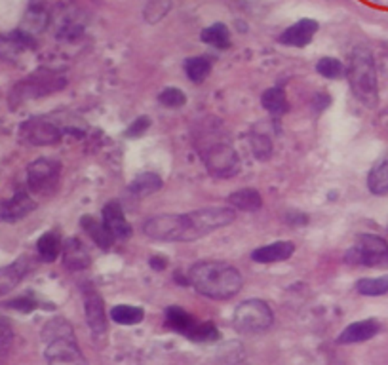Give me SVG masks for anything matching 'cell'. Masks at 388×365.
<instances>
[{"label": "cell", "instance_id": "cell-1", "mask_svg": "<svg viewBox=\"0 0 388 365\" xmlns=\"http://www.w3.org/2000/svg\"><path fill=\"white\" fill-rule=\"evenodd\" d=\"M234 219H236V211L232 208L214 206V208L196 209L183 215H157L145 221L143 232L145 236L158 242H194L219 231L223 226L231 225Z\"/></svg>", "mask_w": 388, "mask_h": 365}, {"label": "cell", "instance_id": "cell-2", "mask_svg": "<svg viewBox=\"0 0 388 365\" xmlns=\"http://www.w3.org/2000/svg\"><path fill=\"white\" fill-rule=\"evenodd\" d=\"M189 284L200 295L214 301H229L242 290V274L223 261H200L189 270Z\"/></svg>", "mask_w": 388, "mask_h": 365}, {"label": "cell", "instance_id": "cell-3", "mask_svg": "<svg viewBox=\"0 0 388 365\" xmlns=\"http://www.w3.org/2000/svg\"><path fill=\"white\" fill-rule=\"evenodd\" d=\"M48 365H88L75 337L73 325L63 318L50 319L42 329Z\"/></svg>", "mask_w": 388, "mask_h": 365}, {"label": "cell", "instance_id": "cell-4", "mask_svg": "<svg viewBox=\"0 0 388 365\" xmlns=\"http://www.w3.org/2000/svg\"><path fill=\"white\" fill-rule=\"evenodd\" d=\"M348 82L354 95L365 107H377L379 103V84H377V67L373 55L367 48H354L348 63Z\"/></svg>", "mask_w": 388, "mask_h": 365}, {"label": "cell", "instance_id": "cell-5", "mask_svg": "<svg viewBox=\"0 0 388 365\" xmlns=\"http://www.w3.org/2000/svg\"><path fill=\"white\" fill-rule=\"evenodd\" d=\"M65 86H67V78L63 75H59L52 69H38L12 88L10 105H12V109H16L25 101L48 97V95L61 92Z\"/></svg>", "mask_w": 388, "mask_h": 365}, {"label": "cell", "instance_id": "cell-6", "mask_svg": "<svg viewBox=\"0 0 388 365\" xmlns=\"http://www.w3.org/2000/svg\"><path fill=\"white\" fill-rule=\"evenodd\" d=\"M274 324L273 308L261 299H248L240 302L232 314V327L240 335H261Z\"/></svg>", "mask_w": 388, "mask_h": 365}, {"label": "cell", "instance_id": "cell-7", "mask_svg": "<svg viewBox=\"0 0 388 365\" xmlns=\"http://www.w3.org/2000/svg\"><path fill=\"white\" fill-rule=\"evenodd\" d=\"M200 157L209 174L221 179L236 175L240 169V157L226 141H208L206 145H200Z\"/></svg>", "mask_w": 388, "mask_h": 365}, {"label": "cell", "instance_id": "cell-8", "mask_svg": "<svg viewBox=\"0 0 388 365\" xmlns=\"http://www.w3.org/2000/svg\"><path fill=\"white\" fill-rule=\"evenodd\" d=\"M345 261L350 265H360V267H388V243L375 234H362L347 251Z\"/></svg>", "mask_w": 388, "mask_h": 365}, {"label": "cell", "instance_id": "cell-9", "mask_svg": "<svg viewBox=\"0 0 388 365\" xmlns=\"http://www.w3.org/2000/svg\"><path fill=\"white\" fill-rule=\"evenodd\" d=\"M19 139L31 147H53L63 139V129L52 120L36 116L19 126Z\"/></svg>", "mask_w": 388, "mask_h": 365}, {"label": "cell", "instance_id": "cell-10", "mask_svg": "<svg viewBox=\"0 0 388 365\" xmlns=\"http://www.w3.org/2000/svg\"><path fill=\"white\" fill-rule=\"evenodd\" d=\"M61 164L52 158H38L27 168V185L35 194H52L59 185Z\"/></svg>", "mask_w": 388, "mask_h": 365}, {"label": "cell", "instance_id": "cell-11", "mask_svg": "<svg viewBox=\"0 0 388 365\" xmlns=\"http://www.w3.org/2000/svg\"><path fill=\"white\" fill-rule=\"evenodd\" d=\"M84 314L86 324L95 337H103L107 333V314H105V301L93 287L84 290Z\"/></svg>", "mask_w": 388, "mask_h": 365}, {"label": "cell", "instance_id": "cell-12", "mask_svg": "<svg viewBox=\"0 0 388 365\" xmlns=\"http://www.w3.org/2000/svg\"><path fill=\"white\" fill-rule=\"evenodd\" d=\"M36 209L35 198L27 192H16L12 198H8L0 203V221L2 223H16L25 219L27 215Z\"/></svg>", "mask_w": 388, "mask_h": 365}, {"label": "cell", "instance_id": "cell-13", "mask_svg": "<svg viewBox=\"0 0 388 365\" xmlns=\"http://www.w3.org/2000/svg\"><path fill=\"white\" fill-rule=\"evenodd\" d=\"M61 253H63V267L70 273H80V270H86L92 265L90 251H88L86 243L82 242L80 238H67Z\"/></svg>", "mask_w": 388, "mask_h": 365}, {"label": "cell", "instance_id": "cell-14", "mask_svg": "<svg viewBox=\"0 0 388 365\" xmlns=\"http://www.w3.org/2000/svg\"><path fill=\"white\" fill-rule=\"evenodd\" d=\"M101 215H103V225L109 228V232L112 234V238H115V242H124V240H127V238L132 236V225L127 223L126 215H124V209H122V206L118 202H109L103 206V211H101Z\"/></svg>", "mask_w": 388, "mask_h": 365}, {"label": "cell", "instance_id": "cell-15", "mask_svg": "<svg viewBox=\"0 0 388 365\" xmlns=\"http://www.w3.org/2000/svg\"><path fill=\"white\" fill-rule=\"evenodd\" d=\"M33 270V261L31 257H19L12 265L0 267V297L8 295L10 291L16 290L21 280Z\"/></svg>", "mask_w": 388, "mask_h": 365}, {"label": "cell", "instance_id": "cell-16", "mask_svg": "<svg viewBox=\"0 0 388 365\" xmlns=\"http://www.w3.org/2000/svg\"><path fill=\"white\" fill-rule=\"evenodd\" d=\"M293 253H295V243L290 242V240H278V242L257 248L251 253V259L255 263H261V265H273V263L288 261Z\"/></svg>", "mask_w": 388, "mask_h": 365}, {"label": "cell", "instance_id": "cell-17", "mask_svg": "<svg viewBox=\"0 0 388 365\" xmlns=\"http://www.w3.org/2000/svg\"><path fill=\"white\" fill-rule=\"evenodd\" d=\"M316 33H318V23L314 19H301L280 35V42L285 46L305 48L313 42Z\"/></svg>", "mask_w": 388, "mask_h": 365}, {"label": "cell", "instance_id": "cell-18", "mask_svg": "<svg viewBox=\"0 0 388 365\" xmlns=\"http://www.w3.org/2000/svg\"><path fill=\"white\" fill-rule=\"evenodd\" d=\"M379 331H381V324L375 318L360 319V322H354L348 327H345L341 335L337 337V342L339 344H356V342L369 341Z\"/></svg>", "mask_w": 388, "mask_h": 365}, {"label": "cell", "instance_id": "cell-19", "mask_svg": "<svg viewBox=\"0 0 388 365\" xmlns=\"http://www.w3.org/2000/svg\"><path fill=\"white\" fill-rule=\"evenodd\" d=\"M48 21H50V16H48V10L44 6L42 0H33L25 12L23 23H21V31L27 33V35H36L48 27Z\"/></svg>", "mask_w": 388, "mask_h": 365}, {"label": "cell", "instance_id": "cell-20", "mask_svg": "<svg viewBox=\"0 0 388 365\" xmlns=\"http://www.w3.org/2000/svg\"><path fill=\"white\" fill-rule=\"evenodd\" d=\"M80 226L84 228L88 236L92 238V242L101 248V250H110L112 248V243H115V238L109 232V228L103 225V221H98L92 215H84L80 219Z\"/></svg>", "mask_w": 388, "mask_h": 365}, {"label": "cell", "instance_id": "cell-21", "mask_svg": "<svg viewBox=\"0 0 388 365\" xmlns=\"http://www.w3.org/2000/svg\"><path fill=\"white\" fill-rule=\"evenodd\" d=\"M229 203H231V208L234 211H249V213H253V211L263 208L261 192L255 191V189H240V191H234L229 196Z\"/></svg>", "mask_w": 388, "mask_h": 365}, {"label": "cell", "instance_id": "cell-22", "mask_svg": "<svg viewBox=\"0 0 388 365\" xmlns=\"http://www.w3.org/2000/svg\"><path fill=\"white\" fill-rule=\"evenodd\" d=\"M196 319L192 318L191 314L183 310L181 307H169L166 310V325L169 329L177 331L181 335H185L189 339V335L192 333V329L196 327Z\"/></svg>", "mask_w": 388, "mask_h": 365}, {"label": "cell", "instance_id": "cell-23", "mask_svg": "<svg viewBox=\"0 0 388 365\" xmlns=\"http://www.w3.org/2000/svg\"><path fill=\"white\" fill-rule=\"evenodd\" d=\"M162 189V177L157 174H141L137 175L132 183H130V194L132 196H137V198H143V196H149V194H154V192H158Z\"/></svg>", "mask_w": 388, "mask_h": 365}, {"label": "cell", "instance_id": "cell-24", "mask_svg": "<svg viewBox=\"0 0 388 365\" xmlns=\"http://www.w3.org/2000/svg\"><path fill=\"white\" fill-rule=\"evenodd\" d=\"M63 250V243H61V238L56 231H50L46 234H42L38 238V242H36V251H38V255H41L42 261L46 263H53L59 257Z\"/></svg>", "mask_w": 388, "mask_h": 365}, {"label": "cell", "instance_id": "cell-25", "mask_svg": "<svg viewBox=\"0 0 388 365\" xmlns=\"http://www.w3.org/2000/svg\"><path fill=\"white\" fill-rule=\"evenodd\" d=\"M263 109L271 112L273 116H282L288 112V97L282 88H268L261 95Z\"/></svg>", "mask_w": 388, "mask_h": 365}, {"label": "cell", "instance_id": "cell-26", "mask_svg": "<svg viewBox=\"0 0 388 365\" xmlns=\"http://www.w3.org/2000/svg\"><path fill=\"white\" fill-rule=\"evenodd\" d=\"M110 319L120 325H137L145 319V310L132 305H116L110 310Z\"/></svg>", "mask_w": 388, "mask_h": 365}, {"label": "cell", "instance_id": "cell-27", "mask_svg": "<svg viewBox=\"0 0 388 365\" xmlns=\"http://www.w3.org/2000/svg\"><path fill=\"white\" fill-rule=\"evenodd\" d=\"M367 189L371 194H377V196L388 194V160L377 164L375 168L371 169L367 175Z\"/></svg>", "mask_w": 388, "mask_h": 365}, {"label": "cell", "instance_id": "cell-28", "mask_svg": "<svg viewBox=\"0 0 388 365\" xmlns=\"http://www.w3.org/2000/svg\"><path fill=\"white\" fill-rule=\"evenodd\" d=\"M209 70H211V61L206 55H198V58H189L185 61V73L189 80L194 84H202L208 78Z\"/></svg>", "mask_w": 388, "mask_h": 365}, {"label": "cell", "instance_id": "cell-29", "mask_svg": "<svg viewBox=\"0 0 388 365\" xmlns=\"http://www.w3.org/2000/svg\"><path fill=\"white\" fill-rule=\"evenodd\" d=\"M202 42L209 44V46L219 48V50H225V48L231 46V35H229V29L226 25L215 23L211 27H206L200 35Z\"/></svg>", "mask_w": 388, "mask_h": 365}, {"label": "cell", "instance_id": "cell-30", "mask_svg": "<svg viewBox=\"0 0 388 365\" xmlns=\"http://www.w3.org/2000/svg\"><path fill=\"white\" fill-rule=\"evenodd\" d=\"M249 145H251L253 157L257 160H261V162H267L273 157V139L267 134H263V132H253V134L249 135Z\"/></svg>", "mask_w": 388, "mask_h": 365}, {"label": "cell", "instance_id": "cell-31", "mask_svg": "<svg viewBox=\"0 0 388 365\" xmlns=\"http://www.w3.org/2000/svg\"><path fill=\"white\" fill-rule=\"evenodd\" d=\"M356 291L365 297H379L388 293V276L379 278H362L356 282Z\"/></svg>", "mask_w": 388, "mask_h": 365}, {"label": "cell", "instance_id": "cell-32", "mask_svg": "<svg viewBox=\"0 0 388 365\" xmlns=\"http://www.w3.org/2000/svg\"><path fill=\"white\" fill-rule=\"evenodd\" d=\"M14 344V327L6 316H0V365L4 364Z\"/></svg>", "mask_w": 388, "mask_h": 365}, {"label": "cell", "instance_id": "cell-33", "mask_svg": "<svg viewBox=\"0 0 388 365\" xmlns=\"http://www.w3.org/2000/svg\"><path fill=\"white\" fill-rule=\"evenodd\" d=\"M158 103L166 107V109H181V107L187 105V95L179 88H164L160 95H158Z\"/></svg>", "mask_w": 388, "mask_h": 365}, {"label": "cell", "instance_id": "cell-34", "mask_svg": "<svg viewBox=\"0 0 388 365\" xmlns=\"http://www.w3.org/2000/svg\"><path fill=\"white\" fill-rule=\"evenodd\" d=\"M316 70H318L324 78H330V80L341 78V76L347 73L345 65L335 58H322L318 63H316Z\"/></svg>", "mask_w": 388, "mask_h": 365}, {"label": "cell", "instance_id": "cell-35", "mask_svg": "<svg viewBox=\"0 0 388 365\" xmlns=\"http://www.w3.org/2000/svg\"><path fill=\"white\" fill-rule=\"evenodd\" d=\"M221 337L217 325L211 324V322H198L196 327L192 329V333L189 335L191 341L196 342H214Z\"/></svg>", "mask_w": 388, "mask_h": 365}, {"label": "cell", "instance_id": "cell-36", "mask_svg": "<svg viewBox=\"0 0 388 365\" xmlns=\"http://www.w3.org/2000/svg\"><path fill=\"white\" fill-rule=\"evenodd\" d=\"M25 48L12 35H0V61H16Z\"/></svg>", "mask_w": 388, "mask_h": 365}, {"label": "cell", "instance_id": "cell-37", "mask_svg": "<svg viewBox=\"0 0 388 365\" xmlns=\"http://www.w3.org/2000/svg\"><path fill=\"white\" fill-rule=\"evenodd\" d=\"M169 8H172V0H149L145 6V21L149 23H157L160 19L169 12Z\"/></svg>", "mask_w": 388, "mask_h": 365}, {"label": "cell", "instance_id": "cell-38", "mask_svg": "<svg viewBox=\"0 0 388 365\" xmlns=\"http://www.w3.org/2000/svg\"><path fill=\"white\" fill-rule=\"evenodd\" d=\"M151 118L149 116H140V118H135L132 124H130V128L126 129V137L130 139H137L141 135L147 134V129L151 128Z\"/></svg>", "mask_w": 388, "mask_h": 365}, {"label": "cell", "instance_id": "cell-39", "mask_svg": "<svg viewBox=\"0 0 388 365\" xmlns=\"http://www.w3.org/2000/svg\"><path fill=\"white\" fill-rule=\"evenodd\" d=\"M4 307L19 310V312H33L35 308H38V302H36L35 299H31V297H19V299L8 301Z\"/></svg>", "mask_w": 388, "mask_h": 365}, {"label": "cell", "instance_id": "cell-40", "mask_svg": "<svg viewBox=\"0 0 388 365\" xmlns=\"http://www.w3.org/2000/svg\"><path fill=\"white\" fill-rule=\"evenodd\" d=\"M149 265H151L154 270H164V268L168 267V259H166V257H162V255H154V257H151Z\"/></svg>", "mask_w": 388, "mask_h": 365}, {"label": "cell", "instance_id": "cell-41", "mask_svg": "<svg viewBox=\"0 0 388 365\" xmlns=\"http://www.w3.org/2000/svg\"><path fill=\"white\" fill-rule=\"evenodd\" d=\"M288 221H290L293 226H301L307 223L308 217L305 213H299V211H297V213H288Z\"/></svg>", "mask_w": 388, "mask_h": 365}]
</instances>
